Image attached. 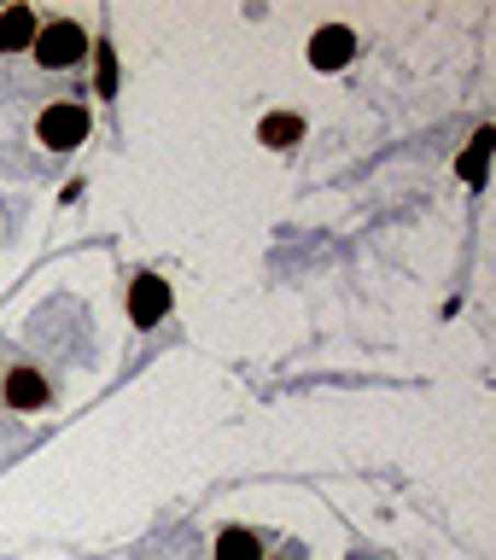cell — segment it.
<instances>
[{
  "mask_svg": "<svg viewBox=\"0 0 496 560\" xmlns=\"http://www.w3.org/2000/svg\"><path fill=\"white\" fill-rule=\"evenodd\" d=\"M82 135H88V112L77 100H59V105H47L42 122H35V140L53 152H70V147H82Z\"/></svg>",
  "mask_w": 496,
  "mask_h": 560,
  "instance_id": "2",
  "label": "cell"
},
{
  "mask_svg": "<svg viewBox=\"0 0 496 560\" xmlns=\"http://www.w3.org/2000/svg\"><path fill=\"white\" fill-rule=\"evenodd\" d=\"M35 35H42V18H35L30 7L0 12V52H24V47H35Z\"/></svg>",
  "mask_w": 496,
  "mask_h": 560,
  "instance_id": "5",
  "label": "cell"
},
{
  "mask_svg": "<svg viewBox=\"0 0 496 560\" xmlns=\"http://www.w3.org/2000/svg\"><path fill=\"white\" fill-rule=\"evenodd\" d=\"M350 52H357V35H350L345 24H327V30H315V42H310V65L315 70H339V65H350Z\"/></svg>",
  "mask_w": 496,
  "mask_h": 560,
  "instance_id": "4",
  "label": "cell"
},
{
  "mask_svg": "<svg viewBox=\"0 0 496 560\" xmlns=\"http://www.w3.org/2000/svg\"><path fill=\"white\" fill-rule=\"evenodd\" d=\"M263 140H269V147H292L298 135H304V122H298L292 112H275V117H263V129H257Z\"/></svg>",
  "mask_w": 496,
  "mask_h": 560,
  "instance_id": "8",
  "label": "cell"
},
{
  "mask_svg": "<svg viewBox=\"0 0 496 560\" xmlns=\"http://www.w3.org/2000/svg\"><path fill=\"white\" fill-rule=\"evenodd\" d=\"M217 560H263V537L245 532V525H228L217 537Z\"/></svg>",
  "mask_w": 496,
  "mask_h": 560,
  "instance_id": "7",
  "label": "cell"
},
{
  "mask_svg": "<svg viewBox=\"0 0 496 560\" xmlns=\"http://www.w3.org/2000/svg\"><path fill=\"white\" fill-rule=\"evenodd\" d=\"M129 315H135V327L164 322V315H170V280L140 275V280H135V292H129Z\"/></svg>",
  "mask_w": 496,
  "mask_h": 560,
  "instance_id": "3",
  "label": "cell"
},
{
  "mask_svg": "<svg viewBox=\"0 0 496 560\" xmlns=\"http://www.w3.org/2000/svg\"><path fill=\"white\" fill-rule=\"evenodd\" d=\"M485 152H491V129H480V140H473V152L462 158V175H468V182H480V175H485Z\"/></svg>",
  "mask_w": 496,
  "mask_h": 560,
  "instance_id": "9",
  "label": "cell"
},
{
  "mask_svg": "<svg viewBox=\"0 0 496 560\" xmlns=\"http://www.w3.org/2000/svg\"><path fill=\"white\" fill-rule=\"evenodd\" d=\"M82 52H88V35L77 18H53L35 35V65L42 70H70V65H82Z\"/></svg>",
  "mask_w": 496,
  "mask_h": 560,
  "instance_id": "1",
  "label": "cell"
},
{
  "mask_svg": "<svg viewBox=\"0 0 496 560\" xmlns=\"http://www.w3.org/2000/svg\"><path fill=\"white\" fill-rule=\"evenodd\" d=\"M7 402H12V409H42V402H47V380L35 374V368H12V374H7Z\"/></svg>",
  "mask_w": 496,
  "mask_h": 560,
  "instance_id": "6",
  "label": "cell"
}]
</instances>
